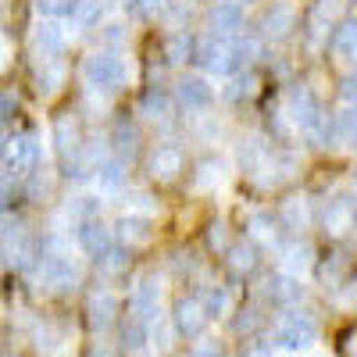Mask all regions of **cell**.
<instances>
[{"label":"cell","instance_id":"1","mask_svg":"<svg viewBox=\"0 0 357 357\" xmlns=\"http://www.w3.org/2000/svg\"><path fill=\"white\" fill-rule=\"evenodd\" d=\"M178 325H183V333H190V336H193V333L200 329V325H204V318H200V307H197V304H190V307L183 304V314H178Z\"/></svg>","mask_w":357,"mask_h":357}]
</instances>
